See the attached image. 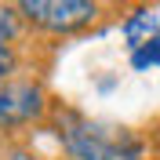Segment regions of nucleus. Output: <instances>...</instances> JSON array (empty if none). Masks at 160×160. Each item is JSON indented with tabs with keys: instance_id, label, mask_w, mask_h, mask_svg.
Returning a JSON list of instances; mask_svg holds the SVG:
<instances>
[{
	"instance_id": "nucleus-3",
	"label": "nucleus",
	"mask_w": 160,
	"mask_h": 160,
	"mask_svg": "<svg viewBox=\"0 0 160 160\" xmlns=\"http://www.w3.org/2000/svg\"><path fill=\"white\" fill-rule=\"evenodd\" d=\"M44 113V91L37 84H0V128H18Z\"/></svg>"
},
{
	"instance_id": "nucleus-2",
	"label": "nucleus",
	"mask_w": 160,
	"mask_h": 160,
	"mask_svg": "<svg viewBox=\"0 0 160 160\" xmlns=\"http://www.w3.org/2000/svg\"><path fill=\"white\" fill-rule=\"evenodd\" d=\"M18 11L51 33H73L80 26L95 22V15H98V8L88 0H22Z\"/></svg>"
},
{
	"instance_id": "nucleus-1",
	"label": "nucleus",
	"mask_w": 160,
	"mask_h": 160,
	"mask_svg": "<svg viewBox=\"0 0 160 160\" xmlns=\"http://www.w3.org/2000/svg\"><path fill=\"white\" fill-rule=\"evenodd\" d=\"M55 128L73 160H142V142L124 128H109L69 109L58 113Z\"/></svg>"
},
{
	"instance_id": "nucleus-6",
	"label": "nucleus",
	"mask_w": 160,
	"mask_h": 160,
	"mask_svg": "<svg viewBox=\"0 0 160 160\" xmlns=\"http://www.w3.org/2000/svg\"><path fill=\"white\" fill-rule=\"evenodd\" d=\"M15 37H18V15H15V8H0V44Z\"/></svg>"
},
{
	"instance_id": "nucleus-7",
	"label": "nucleus",
	"mask_w": 160,
	"mask_h": 160,
	"mask_svg": "<svg viewBox=\"0 0 160 160\" xmlns=\"http://www.w3.org/2000/svg\"><path fill=\"white\" fill-rule=\"evenodd\" d=\"M11 69H15V51H11L8 44H0V80L8 77Z\"/></svg>"
},
{
	"instance_id": "nucleus-8",
	"label": "nucleus",
	"mask_w": 160,
	"mask_h": 160,
	"mask_svg": "<svg viewBox=\"0 0 160 160\" xmlns=\"http://www.w3.org/2000/svg\"><path fill=\"white\" fill-rule=\"evenodd\" d=\"M11 160H37V157H29V153H15Z\"/></svg>"
},
{
	"instance_id": "nucleus-5",
	"label": "nucleus",
	"mask_w": 160,
	"mask_h": 160,
	"mask_svg": "<svg viewBox=\"0 0 160 160\" xmlns=\"http://www.w3.org/2000/svg\"><path fill=\"white\" fill-rule=\"evenodd\" d=\"M131 66H135L138 73H146V69H157V66H160V37H157V40H149L146 48L131 51Z\"/></svg>"
},
{
	"instance_id": "nucleus-4",
	"label": "nucleus",
	"mask_w": 160,
	"mask_h": 160,
	"mask_svg": "<svg viewBox=\"0 0 160 160\" xmlns=\"http://www.w3.org/2000/svg\"><path fill=\"white\" fill-rule=\"evenodd\" d=\"M157 37H160V22H157V15H153L149 8L131 11V18L124 22V40L131 44V51L146 48V44H149V40H157Z\"/></svg>"
}]
</instances>
